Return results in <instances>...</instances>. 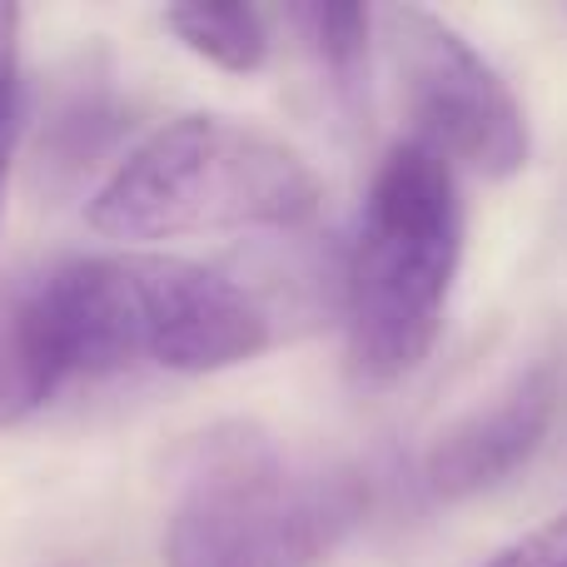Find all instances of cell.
<instances>
[{
    "mask_svg": "<svg viewBox=\"0 0 567 567\" xmlns=\"http://www.w3.org/2000/svg\"><path fill=\"white\" fill-rule=\"evenodd\" d=\"M165 25L189 55L229 75H255L269 60V25L255 6H169Z\"/></svg>",
    "mask_w": 567,
    "mask_h": 567,
    "instance_id": "8",
    "label": "cell"
},
{
    "mask_svg": "<svg viewBox=\"0 0 567 567\" xmlns=\"http://www.w3.org/2000/svg\"><path fill=\"white\" fill-rule=\"evenodd\" d=\"M323 185L289 140L225 115H179L115 159L85 225L120 245L219 229H303Z\"/></svg>",
    "mask_w": 567,
    "mask_h": 567,
    "instance_id": "2",
    "label": "cell"
},
{
    "mask_svg": "<svg viewBox=\"0 0 567 567\" xmlns=\"http://www.w3.org/2000/svg\"><path fill=\"white\" fill-rule=\"evenodd\" d=\"M383 40H389L399 90L419 125L423 145L443 159L478 169L483 179H513L528 165V115L508 80L458 35L443 16L423 6L383 10Z\"/></svg>",
    "mask_w": 567,
    "mask_h": 567,
    "instance_id": "5",
    "label": "cell"
},
{
    "mask_svg": "<svg viewBox=\"0 0 567 567\" xmlns=\"http://www.w3.org/2000/svg\"><path fill=\"white\" fill-rule=\"evenodd\" d=\"M284 16H289V25L309 45V55L319 60V70L333 80V90L353 95L363 85V70H369V30H373L369 10L313 0V6H289Z\"/></svg>",
    "mask_w": 567,
    "mask_h": 567,
    "instance_id": "9",
    "label": "cell"
},
{
    "mask_svg": "<svg viewBox=\"0 0 567 567\" xmlns=\"http://www.w3.org/2000/svg\"><path fill=\"white\" fill-rule=\"evenodd\" d=\"M488 567H567V513L533 528L528 538L513 543L508 553H498Z\"/></svg>",
    "mask_w": 567,
    "mask_h": 567,
    "instance_id": "12",
    "label": "cell"
},
{
    "mask_svg": "<svg viewBox=\"0 0 567 567\" xmlns=\"http://www.w3.org/2000/svg\"><path fill=\"white\" fill-rule=\"evenodd\" d=\"M115 125H120V110L110 105L105 90L100 85H75L55 105V115H50L45 135H40V155H45V165L75 175V169H85L90 159L110 145Z\"/></svg>",
    "mask_w": 567,
    "mask_h": 567,
    "instance_id": "10",
    "label": "cell"
},
{
    "mask_svg": "<svg viewBox=\"0 0 567 567\" xmlns=\"http://www.w3.org/2000/svg\"><path fill=\"white\" fill-rule=\"evenodd\" d=\"M70 379L35 284L0 293V429L30 419Z\"/></svg>",
    "mask_w": 567,
    "mask_h": 567,
    "instance_id": "7",
    "label": "cell"
},
{
    "mask_svg": "<svg viewBox=\"0 0 567 567\" xmlns=\"http://www.w3.org/2000/svg\"><path fill=\"white\" fill-rule=\"evenodd\" d=\"M369 513L349 463H293L255 423H225L189 453L165 528V567H319Z\"/></svg>",
    "mask_w": 567,
    "mask_h": 567,
    "instance_id": "4",
    "label": "cell"
},
{
    "mask_svg": "<svg viewBox=\"0 0 567 567\" xmlns=\"http://www.w3.org/2000/svg\"><path fill=\"white\" fill-rule=\"evenodd\" d=\"M70 373L155 363L219 373L269 349V313L245 284L179 255L70 259L35 279Z\"/></svg>",
    "mask_w": 567,
    "mask_h": 567,
    "instance_id": "1",
    "label": "cell"
},
{
    "mask_svg": "<svg viewBox=\"0 0 567 567\" xmlns=\"http://www.w3.org/2000/svg\"><path fill=\"white\" fill-rule=\"evenodd\" d=\"M458 259L463 205L453 165L423 140H403L373 169L343 269L349 363L363 383H399L433 353Z\"/></svg>",
    "mask_w": 567,
    "mask_h": 567,
    "instance_id": "3",
    "label": "cell"
},
{
    "mask_svg": "<svg viewBox=\"0 0 567 567\" xmlns=\"http://www.w3.org/2000/svg\"><path fill=\"white\" fill-rule=\"evenodd\" d=\"M16 115H20V10L0 0V215H6V175H10Z\"/></svg>",
    "mask_w": 567,
    "mask_h": 567,
    "instance_id": "11",
    "label": "cell"
},
{
    "mask_svg": "<svg viewBox=\"0 0 567 567\" xmlns=\"http://www.w3.org/2000/svg\"><path fill=\"white\" fill-rule=\"evenodd\" d=\"M558 363L538 359L513 373L498 393H488V403L443 423L423 458L429 488L458 503L508 483L548 443V429L558 419Z\"/></svg>",
    "mask_w": 567,
    "mask_h": 567,
    "instance_id": "6",
    "label": "cell"
}]
</instances>
